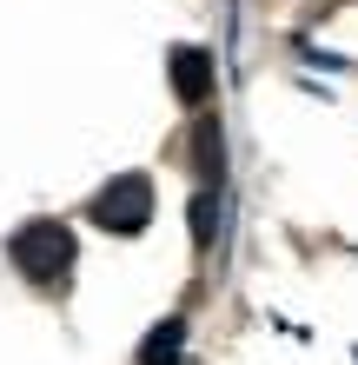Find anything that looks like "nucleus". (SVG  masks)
I'll list each match as a JSON object with an SVG mask.
<instances>
[{
  "mask_svg": "<svg viewBox=\"0 0 358 365\" xmlns=\"http://www.w3.org/2000/svg\"><path fill=\"white\" fill-rule=\"evenodd\" d=\"M7 259L14 272L27 279V286H67V272H73V232L67 220H27V226H14V240H7Z\"/></svg>",
  "mask_w": 358,
  "mask_h": 365,
  "instance_id": "f257e3e1",
  "label": "nucleus"
},
{
  "mask_svg": "<svg viewBox=\"0 0 358 365\" xmlns=\"http://www.w3.org/2000/svg\"><path fill=\"white\" fill-rule=\"evenodd\" d=\"M87 220H93L100 232H120V240L146 232V220H153V180H146V173H113L107 186L93 192Z\"/></svg>",
  "mask_w": 358,
  "mask_h": 365,
  "instance_id": "f03ea898",
  "label": "nucleus"
},
{
  "mask_svg": "<svg viewBox=\"0 0 358 365\" xmlns=\"http://www.w3.org/2000/svg\"><path fill=\"white\" fill-rule=\"evenodd\" d=\"M166 73H173V93L186 106H206V93H213V80H219V67H213L206 47H173L166 53Z\"/></svg>",
  "mask_w": 358,
  "mask_h": 365,
  "instance_id": "7ed1b4c3",
  "label": "nucleus"
},
{
  "mask_svg": "<svg viewBox=\"0 0 358 365\" xmlns=\"http://www.w3.org/2000/svg\"><path fill=\"white\" fill-rule=\"evenodd\" d=\"M193 173H199L206 192L226 180V133H219V113H199V120H193Z\"/></svg>",
  "mask_w": 358,
  "mask_h": 365,
  "instance_id": "20e7f679",
  "label": "nucleus"
},
{
  "mask_svg": "<svg viewBox=\"0 0 358 365\" xmlns=\"http://www.w3.org/2000/svg\"><path fill=\"white\" fill-rule=\"evenodd\" d=\"M179 352H186V319H159V326L139 339L133 365H179Z\"/></svg>",
  "mask_w": 358,
  "mask_h": 365,
  "instance_id": "39448f33",
  "label": "nucleus"
},
{
  "mask_svg": "<svg viewBox=\"0 0 358 365\" xmlns=\"http://www.w3.org/2000/svg\"><path fill=\"white\" fill-rule=\"evenodd\" d=\"M213 232H219V192H193V246H213Z\"/></svg>",
  "mask_w": 358,
  "mask_h": 365,
  "instance_id": "423d86ee",
  "label": "nucleus"
}]
</instances>
